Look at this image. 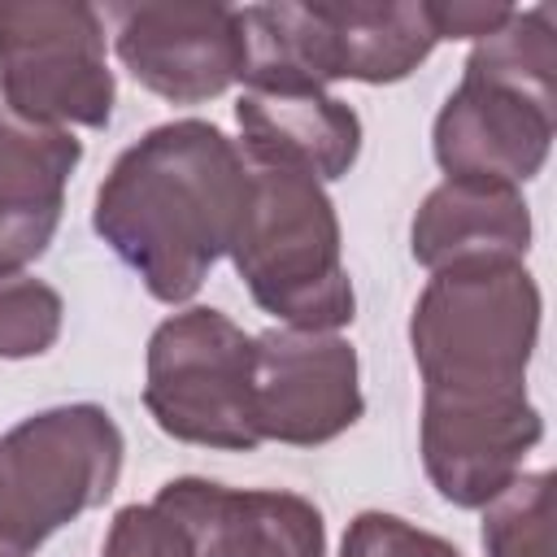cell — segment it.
Returning a JSON list of instances; mask_svg holds the SVG:
<instances>
[{
	"label": "cell",
	"mask_w": 557,
	"mask_h": 557,
	"mask_svg": "<svg viewBox=\"0 0 557 557\" xmlns=\"http://www.w3.org/2000/svg\"><path fill=\"white\" fill-rule=\"evenodd\" d=\"M248 200V161L213 122L144 131L96 187L91 226L148 296L183 305L231 252Z\"/></svg>",
	"instance_id": "cell-1"
},
{
	"label": "cell",
	"mask_w": 557,
	"mask_h": 557,
	"mask_svg": "<svg viewBox=\"0 0 557 557\" xmlns=\"http://www.w3.org/2000/svg\"><path fill=\"white\" fill-rule=\"evenodd\" d=\"M557 135V13L513 9L474 39L461 83L435 113L431 148L444 178L518 187L531 183Z\"/></svg>",
	"instance_id": "cell-2"
},
{
	"label": "cell",
	"mask_w": 557,
	"mask_h": 557,
	"mask_svg": "<svg viewBox=\"0 0 557 557\" xmlns=\"http://www.w3.org/2000/svg\"><path fill=\"white\" fill-rule=\"evenodd\" d=\"M244 87L326 91L339 78L400 83L440 44L426 0H344V4H244Z\"/></svg>",
	"instance_id": "cell-3"
},
{
	"label": "cell",
	"mask_w": 557,
	"mask_h": 557,
	"mask_svg": "<svg viewBox=\"0 0 557 557\" xmlns=\"http://www.w3.org/2000/svg\"><path fill=\"white\" fill-rule=\"evenodd\" d=\"M540 283L522 261L435 270L409 313V352L422 392L513 396L540 344Z\"/></svg>",
	"instance_id": "cell-4"
},
{
	"label": "cell",
	"mask_w": 557,
	"mask_h": 557,
	"mask_svg": "<svg viewBox=\"0 0 557 557\" xmlns=\"http://www.w3.org/2000/svg\"><path fill=\"white\" fill-rule=\"evenodd\" d=\"M226 257L252 300L283 326L339 331L357 318L335 200L296 170L248 165V200Z\"/></svg>",
	"instance_id": "cell-5"
},
{
	"label": "cell",
	"mask_w": 557,
	"mask_h": 557,
	"mask_svg": "<svg viewBox=\"0 0 557 557\" xmlns=\"http://www.w3.org/2000/svg\"><path fill=\"white\" fill-rule=\"evenodd\" d=\"M122 426L104 405L74 400L0 435V540L30 557L48 535L104 505L122 479Z\"/></svg>",
	"instance_id": "cell-6"
},
{
	"label": "cell",
	"mask_w": 557,
	"mask_h": 557,
	"mask_svg": "<svg viewBox=\"0 0 557 557\" xmlns=\"http://www.w3.org/2000/svg\"><path fill=\"white\" fill-rule=\"evenodd\" d=\"M144 409L178 444L222 453L261 448L252 413V335L209 305L170 313L148 339Z\"/></svg>",
	"instance_id": "cell-7"
},
{
	"label": "cell",
	"mask_w": 557,
	"mask_h": 557,
	"mask_svg": "<svg viewBox=\"0 0 557 557\" xmlns=\"http://www.w3.org/2000/svg\"><path fill=\"white\" fill-rule=\"evenodd\" d=\"M0 100L35 126H109L104 17L83 0H0Z\"/></svg>",
	"instance_id": "cell-8"
},
{
	"label": "cell",
	"mask_w": 557,
	"mask_h": 557,
	"mask_svg": "<svg viewBox=\"0 0 557 557\" xmlns=\"http://www.w3.org/2000/svg\"><path fill=\"white\" fill-rule=\"evenodd\" d=\"M252 413L261 444L318 448L339 440L366 413L357 348L339 331L270 326L252 335Z\"/></svg>",
	"instance_id": "cell-9"
},
{
	"label": "cell",
	"mask_w": 557,
	"mask_h": 557,
	"mask_svg": "<svg viewBox=\"0 0 557 557\" xmlns=\"http://www.w3.org/2000/svg\"><path fill=\"white\" fill-rule=\"evenodd\" d=\"M113 52L126 74L170 104H205L244 78L239 9L196 0L113 4Z\"/></svg>",
	"instance_id": "cell-10"
},
{
	"label": "cell",
	"mask_w": 557,
	"mask_h": 557,
	"mask_svg": "<svg viewBox=\"0 0 557 557\" xmlns=\"http://www.w3.org/2000/svg\"><path fill=\"white\" fill-rule=\"evenodd\" d=\"M544 440V418L527 392L513 396H435L422 392L418 453L431 487L457 509H483Z\"/></svg>",
	"instance_id": "cell-11"
},
{
	"label": "cell",
	"mask_w": 557,
	"mask_h": 557,
	"mask_svg": "<svg viewBox=\"0 0 557 557\" xmlns=\"http://www.w3.org/2000/svg\"><path fill=\"white\" fill-rule=\"evenodd\" d=\"M152 500L183 522L196 557H326L322 509L300 492L183 474L161 483Z\"/></svg>",
	"instance_id": "cell-12"
},
{
	"label": "cell",
	"mask_w": 557,
	"mask_h": 557,
	"mask_svg": "<svg viewBox=\"0 0 557 557\" xmlns=\"http://www.w3.org/2000/svg\"><path fill=\"white\" fill-rule=\"evenodd\" d=\"M78 161L74 131L35 126L0 109V274H17L48 252Z\"/></svg>",
	"instance_id": "cell-13"
},
{
	"label": "cell",
	"mask_w": 557,
	"mask_h": 557,
	"mask_svg": "<svg viewBox=\"0 0 557 557\" xmlns=\"http://www.w3.org/2000/svg\"><path fill=\"white\" fill-rule=\"evenodd\" d=\"M248 165L296 170L313 183L344 178L361 157V117L331 91H252L235 100Z\"/></svg>",
	"instance_id": "cell-14"
},
{
	"label": "cell",
	"mask_w": 557,
	"mask_h": 557,
	"mask_svg": "<svg viewBox=\"0 0 557 557\" xmlns=\"http://www.w3.org/2000/svg\"><path fill=\"white\" fill-rule=\"evenodd\" d=\"M409 252L431 274L483 261H527L531 209L518 187L444 178L426 191V200L413 213Z\"/></svg>",
	"instance_id": "cell-15"
},
{
	"label": "cell",
	"mask_w": 557,
	"mask_h": 557,
	"mask_svg": "<svg viewBox=\"0 0 557 557\" xmlns=\"http://www.w3.org/2000/svg\"><path fill=\"white\" fill-rule=\"evenodd\" d=\"M487 557H553V474L522 470L483 505Z\"/></svg>",
	"instance_id": "cell-16"
},
{
	"label": "cell",
	"mask_w": 557,
	"mask_h": 557,
	"mask_svg": "<svg viewBox=\"0 0 557 557\" xmlns=\"http://www.w3.org/2000/svg\"><path fill=\"white\" fill-rule=\"evenodd\" d=\"M65 300L35 274H0V361L44 357L61 339Z\"/></svg>",
	"instance_id": "cell-17"
},
{
	"label": "cell",
	"mask_w": 557,
	"mask_h": 557,
	"mask_svg": "<svg viewBox=\"0 0 557 557\" xmlns=\"http://www.w3.org/2000/svg\"><path fill=\"white\" fill-rule=\"evenodd\" d=\"M339 557H461V548L418 522H405L383 509H366L348 522Z\"/></svg>",
	"instance_id": "cell-18"
},
{
	"label": "cell",
	"mask_w": 557,
	"mask_h": 557,
	"mask_svg": "<svg viewBox=\"0 0 557 557\" xmlns=\"http://www.w3.org/2000/svg\"><path fill=\"white\" fill-rule=\"evenodd\" d=\"M100 557H196L178 518H170L157 500L122 505L109 522Z\"/></svg>",
	"instance_id": "cell-19"
},
{
	"label": "cell",
	"mask_w": 557,
	"mask_h": 557,
	"mask_svg": "<svg viewBox=\"0 0 557 557\" xmlns=\"http://www.w3.org/2000/svg\"><path fill=\"white\" fill-rule=\"evenodd\" d=\"M431 26L440 39H483L492 35L513 4H483V0H426Z\"/></svg>",
	"instance_id": "cell-20"
},
{
	"label": "cell",
	"mask_w": 557,
	"mask_h": 557,
	"mask_svg": "<svg viewBox=\"0 0 557 557\" xmlns=\"http://www.w3.org/2000/svg\"><path fill=\"white\" fill-rule=\"evenodd\" d=\"M0 557H22V553H17V548H9V544L0 540Z\"/></svg>",
	"instance_id": "cell-21"
}]
</instances>
